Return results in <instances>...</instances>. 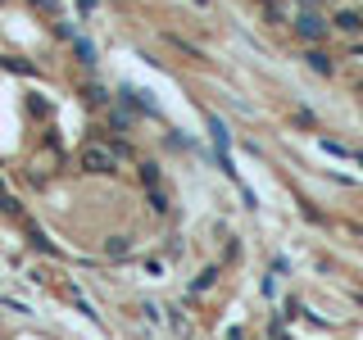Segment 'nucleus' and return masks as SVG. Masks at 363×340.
<instances>
[{
	"instance_id": "obj_12",
	"label": "nucleus",
	"mask_w": 363,
	"mask_h": 340,
	"mask_svg": "<svg viewBox=\"0 0 363 340\" xmlns=\"http://www.w3.org/2000/svg\"><path fill=\"white\" fill-rule=\"evenodd\" d=\"M300 5H304V9H318V5H327V0H300Z\"/></svg>"
},
{
	"instance_id": "obj_13",
	"label": "nucleus",
	"mask_w": 363,
	"mask_h": 340,
	"mask_svg": "<svg viewBox=\"0 0 363 340\" xmlns=\"http://www.w3.org/2000/svg\"><path fill=\"white\" fill-rule=\"evenodd\" d=\"M227 340H245V336H241V332H232V336H227Z\"/></svg>"
},
{
	"instance_id": "obj_14",
	"label": "nucleus",
	"mask_w": 363,
	"mask_h": 340,
	"mask_svg": "<svg viewBox=\"0 0 363 340\" xmlns=\"http://www.w3.org/2000/svg\"><path fill=\"white\" fill-rule=\"evenodd\" d=\"M0 196H5V186H0Z\"/></svg>"
},
{
	"instance_id": "obj_10",
	"label": "nucleus",
	"mask_w": 363,
	"mask_h": 340,
	"mask_svg": "<svg viewBox=\"0 0 363 340\" xmlns=\"http://www.w3.org/2000/svg\"><path fill=\"white\" fill-rule=\"evenodd\" d=\"M213 277H218V268H209V272H200V281H196V290H209V286H213Z\"/></svg>"
},
{
	"instance_id": "obj_11",
	"label": "nucleus",
	"mask_w": 363,
	"mask_h": 340,
	"mask_svg": "<svg viewBox=\"0 0 363 340\" xmlns=\"http://www.w3.org/2000/svg\"><path fill=\"white\" fill-rule=\"evenodd\" d=\"M32 245H37V249H45V254H50V249H55V245H50V241H45V236L37 232V227H32Z\"/></svg>"
},
{
	"instance_id": "obj_3",
	"label": "nucleus",
	"mask_w": 363,
	"mask_h": 340,
	"mask_svg": "<svg viewBox=\"0 0 363 340\" xmlns=\"http://www.w3.org/2000/svg\"><path fill=\"white\" fill-rule=\"evenodd\" d=\"M332 28L345 32V37H359V32H363V14H359V9H336Z\"/></svg>"
},
{
	"instance_id": "obj_6",
	"label": "nucleus",
	"mask_w": 363,
	"mask_h": 340,
	"mask_svg": "<svg viewBox=\"0 0 363 340\" xmlns=\"http://www.w3.org/2000/svg\"><path fill=\"white\" fill-rule=\"evenodd\" d=\"M150 191V209L155 213H168V196H164V186H145Z\"/></svg>"
},
{
	"instance_id": "obj_1",
	"label": "nucleus",
	"mask_w": 363,
	"mask_h": 340,
	"mask_svg": "<svg viewBox=\"0 0 363 340\" xmlns=\"http://www.w3.org/2000/svg\"><path fill=\"white\" fill-rule=\"evenodd\" d=\"M118 145H100V141H86L82 145V154H77V168L82 173H91V177H105V173H113L118 168Z\"/></svg>"
},
{
	"instance_id": "obj_8",
	"label": "nucleus",
	"mask_w": 363,
	"mask_h": 340,
	"mask_svg": "<svg viewBox=\"0 0 363 340\" xmlns=\"http://www.w3.org/2000/svg\"><path fill=\"white\" fill-rule=\"evenodd\" d=\"M141 181H145V186H159V168L155 164H141Z\"/></svg>"
},
{
	"instance_id": "obj_5",
	"label": "nucleus",
	"mask_w": 363,
	"mask_h": 340,
	"mask_svg": "<svg viewBox=\"0 0 363 340\" xmlns=\"http://www.w3.org/2000/svg\"><path fill=\"white\" fill-rule=\"evenodd\" d=\"M128 249H132L128 236H113V241H105V254L109 259H128Z\"/></svg>"
},
{
	"instance_id": "obj_7",
	"label": "nucleus",
	"mask_w": 363,
	"mask_h": 340,
	"mask_svg": "<svg viewBox=\"0 0 363 340\" xmlns=\"http://www.w3.org/2000/svg\"><path fill=\"white\" fill-rule=\"evenodd\" d=\"M73 45H77V55H82V64H96V45L86 37H73Z\"/></svg>"
},
{
	"instance_id": "obj_9",
	"label": "nucleus",
	"mask_w": 363,
	"mask_h": 340,
	"mask_svg": "<svg viewBox=\"0 0 363 340\" xmlns=\"http://www.w3.org/2000/svg\"><path fill=\"white\" fill-rule=\"evenodd\" d=\"M32 5H37V9H41V14H50V18H55V14H60V0H32Z\"/></svg>"
},
{
	"instance_id": "obj_4",
	"label": "nucleus",
	"mask_w": 363,
	"mask_h": 340,
	"mask_svg": "<svg viewBox=\"0 0 363 340\" xmlns=\"http://www.w3.org/2000/svg\"><path fill=\"white\" fill-rule=\"evenodd\" d=\"M304 64H309V68H313V73H318V77H332V73H336V64H332V60H327V55H323V50H318V45H313V50H309V55H304Z\"/></svg>"
},
{
	"instance_id": "obj_2",
	"label": "nucleus",
	"mask_w": 363,
	"mask_h": 340,
	"mask_svg": "<svg viewBox=\"0 0 363 340\" xmlns=\"http://www.w3.org/2000/svg\"><path fill=\"white\" fill-rule=\"evenodd\" d=\"M295 32H300V41H309V45H318V41H327V32H332V23H327L318 9H304L300 5V14H295Z\"/></svg>"
}]
</instances>
